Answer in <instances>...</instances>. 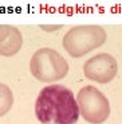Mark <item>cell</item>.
Wrapping results in <instances>:
<instances>
[{
	"mask_svg": "<svg viewBox=\"0 0 122 124\" xmlns=\"http://www.w3.org/2000/svg\"><path fill=\"white\" fill-rule=\"evenodd\" d=\"M35 115L42 124H76L79 109L74 93L63 85H47L35 101Z\"/></svg>",
	"mask_w": 122,
	"mask_h": 124,
	"instance_id": "6da1fadb",
	"label": "cell"
},
{
	"mask_svg": "<svg viewBox=\"0 0 122 124\" xmlns=\"http://www.w3.org/2000/svg\"><path fill=\"white\" fill-rule=\"evenodd\" d=\"M106 39V31L101 26H76L67 31L63 37V49L74 58H81L101 47Z\"/></svg>",
	"mask_w": 122,
	"mask_h": 124,
	"instance_id": "7a4b0ae2",
	"label": "cell"
},
{
	"mask_svg": "<svg viewBox=\"0 0 122 124\" xmlns=\"http://www.w3.org/2000/svg\"><path fill=\"white\" fill-rule=\"evenodd\" d=\"M31 74L42 82H55L68 73V63L54 49L43 47L35 51L30 61Z\"/></svg>",
	"mask_w": 122,
	"mask_h": 124,
	"instance_id": "3957f363",
	"label": "cell"
},
{
	"mask_svg": "<svg viewBox=\"0 0 122 124\" xmlns=\"http://www.w3.org/2000/svg\"><path fill=\"white\" fill-rule=\"evenodd\" d=\"M76 104L79 115L90 124H102L110 116V102L107 97L91 85L78 92Z\"/></svg>",
	"mask_w": 122,
	"mask_h": 124,
	"instance_id": "277c9868",
	"label": "cell"
},
{
	"mask_svg": "<svg viewBox=\"0 0 122 124\" xmlns=\"http://www.w3.org/2000/svg\"><path fill=\"white\" fill-rule=\"evenodd\" d=\"M83 73L86 78L98 82V84H109L115 78L118 73V63L115 58L110 54L101 53L91 57L83 65Z\"/></svg>",
	"mask_w": 122,
	"mask_h": 124,
	"instance_id": "5b68a950",
	"label": "cell"
},
{
	"mask_svg": "<svg viewBox=\"0 0 122 124\" xmlns=\"http://www.w3.org/2000/svg\"><path fill=\"white\" fill-rule=\"evenodd\" d=\"M23 45L21 32L14 26L0 24V55L12 57Z\"/></svg>",
	"mask_w": 122,
	"mask_h": 124,
	"instance_id": "8992f818",
	"label": "cell"
},
{
	"mask_svg": "<svg viewBox=\"0 0 122 124\" xmlns=\"http://www.w3.org/2000/svg\"><path fill=\"white\" fill-rule=\"evenodd\" d=\"M14 105V93L8 85L0 82V117L8 113Z\"/></svg>",
	"mask_w": 122,
	"mask_h": 124,
	"instance_id": "52a82bcc",
	"label": "cell"
},
{
	"mask_svg": "<svg viewBox=\"0 0 122 124\" xmlns=\"http://www.w3.org/2000/svg\"><path fill=\"white\" fill-rule=\"evenodd\" d=\"M40 28L44 31H48V32H52V31H56L59 30V28H62L61 24H55V26H48V24H42L40 26Z\"/></svg>",
	"mask_w": 122,
	"mask_h": 124,
	"instance_id": "ba28073f",
	"label": "cell"
}]
</instances>
